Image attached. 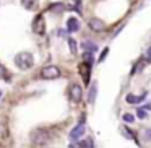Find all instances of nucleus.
<instances>
[{"instance_id": "obj_22", "label": "nucleus", "mask_w": 151, "mask_h": 148, "mask_svg": "<svg viewBox=\"0 0 151 148\" xmlns=\"http://www.w3.org/2000/svg\"><path fill=\"white\" fill-rule=\"evenodd\" d=\"M146 138H148V140L151 138V129H150V130H146Z\"/></svg>"}, {"instance_id": "obj_15", "label": "nucleus", "mask_w": 151, "mask_h": 148, "mask_svg": "<svg viewBox=\"0 0 151 148\" xmlns=\"http://www.w3.org/2000/svg\"><path fill=\"white\" fill-rule=\"evenodd\" d=\"M94 96H96V85H93V86H91V90H89V99H88V101L91 103V104L94 103Z\"/></svg>"}, {"instance_id": "obj_4", "label": "nucleus", "mask_w": 151, "mask_h": 148, "mask_svg": "<svg viewBox=\"0 0 151 148\" xmlns=\"http://www.w3.org/2000/svg\"><path fill=\"white\" fill-rule=\"evenodd\" d=\"M70 99H72L75 104L81 103V99H83V88L80 85H76V83L70 86Z\"/></svg>"}, {"instance_id": "obj_9", "label": "nucleus", "mask_w": 151, "mask_h": 148, "mask_svg": "<svg viewBox=\"0 0 151 148\" xmlns=\"http://www.w3.org/2000/svg\"><path fill=\"white\" fill-rule=\"evenodd\" d=\"M67 30H68V33H76L80 30V21L73 17L68 18V21H67Z\"/></svg>"}, {"instance_id": "obj_18", "label": "nucleus", "mask_w": 151, "mask_h": 148, "mask_svg": "<svg viewBox=\"0 0 151 148\" xmlns=\"http://www.w3.org/2000/svg\"><path fill=\"white\" fill-rule=\"evenodd\" d=\"M138 119H146V111H145V108L138 109Z\"/></svg>"}, {"instance_id": "obj_23", "label": "nucleus", "mask_w": 151, "mask_h": 148, "mask_svg": "<svg viewBox=\"0 0 151 148\" xmlns=\"http://www.w3.org/2000/svg\"><path fill=\"white\" fill-rule=\"evenodd\" d=\"M145 109H151V104H146V106H145Z\"/></svg>"}, {"instance_id": "obj_21", "label": "nucleus", "mask_w": 151, "mask_h": 148, "mask_svg": "<svg viewBox=\"0 0 151 148\" xmlns=\"http://www.w3.org/2000/svg\"><path fill=\"white\" fill-rule=\"evenodd\" d=\"M59 36L65 38V36H67V33H65V31H60V30H59Z\"/></svg>"}, {"instance_id": "obj_7", "label": "nucleus", "mask_w": 151, "mask_h": 148, "mask_svg": "<svg viewBox=\"0 0 151 148\" xmlns=\"http://www.w3.org/2000/svg\"><path fill=\"white\" fill-rule=\"evenodd\" d=\"M80 73H81V77H83V82L88 85L89 83V75H91V65H89V62H83L81 65H80Z\"/></svg>"}, {"instance_id": "obj_3", "label": "nucleus", "mask_w": 151, "mask_h": 148, "mask_svg": "<svg viewBox=\"0 0 151 148\" xmlns=\"http://www.w3.org/2000/svg\"><path fill=\"white\" fill-rule=\"evenodd\" d=\"M60 75H62V72L57 65H47L41 70V78L42 80H55Z\"/></svg>"}, {"instance_id": "obj_13", "label": "nucleus", "mask_w": 151, "mask_h": 148, "mask_svg": "<svg viewBox=\"0 0 151 148\" xmlns=\"http://www.w3.org/2000/svg\"><path fill=\"white\" fill-rule=\"evenodd\" d=\"M145 96H146V93H143L141 96H133V95H128V96H127V103H140L141 99L145 98Z\"/></svg>"}, {"instance_id": "obj_20", "label": "nucleus", "mask_w": 151, "mask_h": 148, "mask_svg": "<svg viewBox=\"0 0 151 148\" xmlns=\"http://www.w3.org/2000/svg\"><path fill=\"white\" fill-rule=\"evenodd\" d=\"M107 52H109V49H104V52H102V56H101V60H102V59H104V57H106V56H107Z\"/></svg>"}, {"instance_id": "obj_10", "label": "nucleus", "mask_w": 151, "mask_h": 148, "mask_svg": "<svg viewBox=\"0 0 151 148\" xmlns=\"http://www.w3.org/2000/svg\"><path fill=\"white\" fill-rule=\"evenodd\" d=\"M21 5L26 10H34L37 7V0H21Z\"/></svg>"}, {"instance_id": "obj_1", "label": "nucleus", "mask_w": 151, "mask_h": 148, "mask_svg": "<svg viewBox=\"0 0 151 148\" xmlns=\"http://www.w3.org/2000/svg\"><path fill=\"white\" fill-rule=\"evenodd\" d=\"M34 64L33 54L31 52H18L15 56V65L21 70H29Z\"/></svg>"}, {"instance_id": "obj_24", "label": "nucleus", "mask_w": 151, "mask_h": 148, "mask_svg": "<svg viewBox=\"0 0 151 148\" xmlns=\"http://www.w3.org/2000/svg\"><path fill=\"white\" fill-rule=\"evenodd\" d=\"M0 98H2V91H0Z\"/></svg>"}, {"instance_id": "obj_14", "label": "nucleus", "mask_w": 151, "mask_h": 148, "mask_svg": "<svg viewBox=\"0 0 151 148\" xmlns=\"http://www.w3.org/2000/svg\"><path fill=\"white\" fill-rule=\"evenodd\" d=\"M83 49L89 51V52H96V49H98V47H96V44L89 43V41H85V43H83Z\"/></svg>"}, {"instance_id": "obj_2", "label": "nucleus", "mask_w": 151, "mask_h": 148, "mask_svg": "<svg viewBox=\"0 0 151 148\" xmlns=\"http://www.w3.org/2000/svg\"><path fill=\"white\" fill-rule=\"evenodd\" d=\"M50 140V135L47 130H36L31 134V142L34 147H46Z\"/></svg>"}, {"instance_id": "obj_17", "label": "nucleus", "mask_w": 151, "mask_h": 148, "mask_svg": "<svg viewBox=\"0 0 151 148\" xmlns=\"http://www.w3.org/2000/svg\"><path fill=\"white\" fill-rule=\"evenodd\" d=\"M124 121H125V122H128V124H132V122L135 121V117H133L132 114H124Z\"/></svg>"}, {"instance_id": "obj_12", "label": "nucleus", "mask_w": 151, "mask_h": 148, "mask_svg": "<svg viewBox=\"0 0 151 148\" xmlns=\"http://www.w3.org/2000/svg\"><path fill=\"white\" fill-rule=\"evenodd\" d=\"M49 10L52 12V13H60V12L65 10V5H63V4H54V5H50Z\"/></svg>"}, {"instance_id": "obj_11", "label": "nucleus", "mask_w": 151, "mask_h": 148, "mask_svg": "<svg viewBox=\"0 0 151 148\" xmlns=\"http://www.w3.org/2000/svg\"><path fill=\"white\" fill-rule=\"evenodd\" d=\"M70 147H78V148H93V142L91 140H80L78 143H73Z\"/></svg>"}, {"instance_id": "obj_6", "label": "nucleus", "mask_w": 151, "mask_h": 148, "mask_svg": "<svg viewBox=\"0 0 151 148\" xmlns=\"http://www.w3.org/2000/svg\"><path fill=\"white\" fill-rule=\"evenodd\" d=\"M46 23H44V17L42 15H37L36 20L33 21V31L36 34H44V31H46Z\"/></svg>"}, {"instance_id": "obj_5", "label": "nucleus", "mask_w": 151, "mask_h": 148, "mask_svg": "<svg viewBox=\"0 0 151 148\" xmlns=\"http://www.w3.org/2000/svg\"><path fill=\"white\" fill-rule=\"evenodd\" d=\"M88 26H89V30L94 31V33H104L106 31L104 21H101L99 18H91V20L88 21Z\"/></svg>"}, {"instance_id": "obj_8", "label": "nucleus", "mask_w": 151, "mask_h": 148, "mask_svg": "<svg viewBox=\"0 0 151 148\" xmlns=\"http://www.w3.org/2000/svg\"><path fill=\"white\" fill-rule=\"evenodd\" d=\"M83 132H85V125H83V122H80L76 127H73V130L70 132V138L72 140H76V138H80L83 135Z\"/></svg>"}, {"instance_id": "obj_16", "label": "nucleus", "mask_w": 151, "mask_h": 148, "mask_svg": "<svg viewBox=\"0 0 151 148\" xmlns=\"http://www.w3.org/2000/svg\"><path fill=\"white\" fill-rule=\"evenodd\" d=\"M68 46H70L72 54H76V43H75V39H68Z\"/></svg>"}, {"instance_id": "obj_19", "label": "nucleus", "mask_w": 151, "mask_h": 148, "mask_svg": "<svg viewBox=\"0 0 151 148\" xmlns=\"http://www.w3.org/2000/svg\"><path fill=\"white\" fill-rule=\"evenodd\" d=\"M122 130H124L122 134H124V137H125V138H133V135H132V132L128 130V129H122Z\"/></svg>"}]
</instances>
